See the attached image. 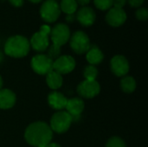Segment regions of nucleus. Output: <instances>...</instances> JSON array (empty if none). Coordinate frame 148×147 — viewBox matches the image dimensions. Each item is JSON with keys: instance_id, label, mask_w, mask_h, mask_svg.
Masks as SVG:
<instances>
[{"instance_id": "obj_27", "label": "nucleus", "mask_w": 148, "mask_h": 147, "mask_svg": "<svg viewBox=\"0 0 148 147\" xmlns=\"http://www.w3.org/2000/svg\"><path fill=\"white\" fill-rule=\"evenodd\" d=\"M145 0H127L129 5L133 8H140L143 3H144Z\"/></svg>"}, {"instance_id": "obj_24", "label": "nucleus", "mask_w": 148, "mask_h": 147, "mask_svg": "<svg viewBox=\"0 0 148 147\" xmlns=\"http://www.w3.org/2000/svg\"><path fill=\"white\" fill-rule=\"evenodd\" d=\"M61 54V48L60 47H57V46H55V45H51L49 48V50H48V56L54 60V59H57L58 56L60 55Z\"/></svg>"}, {"instance_id": "obj_13", "label": "nucleus", "mask_w": 148, "mask_h": 147, "mask_svg": "<svg viewBox=\"0 0 148 147\" xmlns=\"http://www.w3.org/2000/svg\"><path fill=\"white\" fill-rule=\"evenodd\" d=\"M112 72L119 77L125 76L129 71V63L123 55H115L111 60Z\"/></svg>"}, {"instance_id": "obj_35", "label": "nucleus", "mask_w": 148, "mask_h": 147, "mask_svg": "<svg viewBox=\"0 0 148 147\" xmlns=\"http://www.w3.org/2000/svg\"></svg>"}, {"instance_id": "obj_7", "label": "nucleus", "mask_w": 148, "mask_h": 147, "mask_svg": "<svg viewBox=\"0 0 148 147\" xmlns=\"http://www.w3.org/2000/svg\"><path fill=\"white\" fill-rule=\"evenodd\" d=\"M50 37L53 45L57 47H62L70 38V29L69 26L65 23H60L56 24L50 30Z\"/></svg>"}, {"instance_id": "obj_18", "label": "nucleus", "mask_w": 148, "mask_h": 147, "mask_svg": "<svg viewBox=\"0 0 148 147\" xmlns=\"http://www.w3.org/2000/svg\"><path fill=\"white\" fill-rule=\"evenodd\" d=\"M62 77L60 74L56 73V71L52 70L47 75L46 81L48 86L51 89H58L62 85Z\"/></svg>"}, {"instance_id": "obj_8", "label": "nucleus", "mask_w": 148, "mask_h": 147, "mask_svg": "<svg viewBox=\"0 0 148 147\" xmlns=\"http://www.w3.org/2000/svg\"><path fill=\"white\" fill-rule=\"evenodd\" d=\"M53 62L48 55H36L31 60V67L38 75H48L53 70Z\"/></svg>"}, {"instance_id": "obj_9", "label": "nucleus", "mask_w": 148, "mask_h": 147, "mask_svg": "<svg viewBox=\"0 0 148 147\" xmlns=\"http://www.w3.org/2000/svg\"><path fill=\"white\" fill-rule=\"evenodd\" d=\"M75 61L70 55H62L53 62V70L62 75L69 74L74 70Z\"/></svg>"}, {"instance_id": "obj_31", "label": "nucleus", "mask_w": 148, "mask_h": 147, "mask_svg": "<svg viewBox=\"0 0 148 147\" xmlns=\"http://www.w3.org/2000/svg\"><path fill=\"white\" fill-rule=\"evenodd\" d=\"M45 147H61L58 144H56V143H49Z\"/></svg>"}, {"instance_id": "obj_19", "label": "nucleus", "mask_w": 148, "mask_h": 147, "mask_svg": "<svg viewBox=\"0 0 148 147\" xmlns=\"http://www.w3.org/2000/svg\"><path fill=\"white\" fill-rule=\"evenodd\" d=\"M59 6L61 11L67 15L75 14L78 10V4L75 0H62Z\"/></svg>"}, {"instance_id": "obj_20", "label": "nucleus", "mask_w": 148, "mask_h": 147, "mask_svg": "<svg viewBox=\"0 0 148 147\" xmlns=\"http://www.w3.org/2000/svg\"><path fill=\"white\" fill-rule=\"evenodd\" d=\"M121 86L125 93H133L136 88V81L132 76H125L121 81Z\"/></svg>"}, {"instance_id": "obj_16", "label": "nucleus", "mask_w": 148, "mask_h": 147, "mask_svg": "<svg viewBox=\"0 0 148 147\" xmlns=\"http://www.w3.org/2000/svg\"><path fill=\"white\" fill-rule=\"evenodd\" d=\"M16 103V94L9 89L0 90V108H11Z\"/></svg>"}, {"instance_id": "obj_10", "label": "nucleus", "mask_w": 148, "mask_h": 147, "mask_svg": "<svg viewBox=\"0 0 148 147\" xmlns=\"http://www.w3.org/2000/svg\"><path fill=\"white\" fill-rule=\"evenodd\" d=\"M101 88L100 84L96 81H88L85 80L79 84L77 87L78 94L87 99H91L95 97L100 93Z\"/></svg>"}, {"instance_id": "obj_28", "label": "nucleus", "mask_w": 148, "mask_h": 147, "mask_svg": "<svg viewBox=\"0 0 148 147\" xmlns=\"http://www.w3.org/2000/svg\"><path fill=\"white\" fill-rule=\"evenodd\" d=\"M9 2L12 6L18 8V7L23 6V4L24 3V0H9Z\"/></svg>"}, {"instance_id": "obj_5", "label": "nucleus", "mask_w": 148, "mask_h": 147, "mask_svg": "<svg viewBox=\"0 0 148 147\" xmlns=\"http://www.w3.org/2000/svg\"><path fill=\"white\" fill-rule=\"evenodd\" d=\"M73 120L69 113L65 111L56 113L50 120V128L52 132L57 133H63L67 132L72 123Z\"/></svg>"}, {"instance_id": "obj_25", "label": "nucleus", "mask_w": 148, "mask_h": 147, "mask_svg": "<svg viewBox=\"0 0 148 147\" xmlns=\"http://www.w3.org/2000/svg\"><path fill=\"white\" fill-rule=\"evenodd\" d=\"M136 18L140 21H146L148 18V10L147 8H139L135 12Z\"/></svg>"}, {"instance_id": "obj_4", "label": "nucleus", "mask_w": 148, "mask_h": 147, "mask_svg": "<svg viewBox=\"0 0 148 147\" xmlns=\"http://www.w3.org/2000/svg\"><path fill=\"white\" fill-rule=\"evenodd\" d=\"M59 3L56 0H45L40 7V16L43 21L51 23H55L61 15Z\"/></svg>"}, {"instance_id": "obj_6", "label": "nucleus", "mask_w": 148, "mask_h": 147, "mask_svg": "<svg viewBox=\"0 0 148 147\" xmlns=\"http://www.w3.org/2000/svg\"><path fill=\"white\" fill-rule=\"evenodd\" d=\"M69 43L71 49L76 54H84L87 53L89 49L91 44L88 35L82 31H75L69 38Z\"/></svg>"}, {"instance_id": "obj_14", "label": "nucleus", "mask_w": 148, "mask_h": 147, "mask_svg": "<svg viewBox=\"0 0 148 147\" xmlns=\"http://www.w3.org/2000/svg\"><path fill=\"white\" fill-rule=\"evenodd\" d=\"M65 108L67 109V113H69L72 117V120H75L79 118L83 112L84 102L80 98H72L68 100Z\"/></svg>"}, {"instance_id": "obj_29", "label": "nucleus", "mask_w": 148, "mask_h": 147, "mask_svg": "<svg viewBox=\"0 0 148 147\" xmlns=\"http://www.w3.org/2000/svg\"><path fill=\"white\" fill-rule=\"evenodd\" d=\"M75 1H76V3H77L78 5H81L82 7L87 6L90 3V0H75Z\"/></svg>"}, {"instance_id": "obj_21", "label": "nucleus", "mask_w": 148, "mask_h": 147, "mask_svg": "<svg viewBox=\"0 0 148 147\" xmlns=\"http://www.w3.org/2000/svg\"><path fill=\"white\" fill-rule=\"evenodd\" d=\"M97 75L98 71L96 68L93 65H88L84 69V77L88 81H95Z\"/></svg>"}, {"instance_id": "obj_3", "label": "nucleus", "mask_w": 148, "mask_h": 147, "mask_svg": "<svg viewBox=\"0 0 148 147\" xmlns=\"http://www.w3.org/2000/svg\"><path fill=\"white\" fill-rule=\"evenodd\" d=\"M51 28L49 25H42L40 30L36 32L31 39L29 44L33 48L34 50L37 52H43L49 46V36L50 34Z\"/></svg>"}, {"instance_id": "obj_23", "label": "nucleus", "mask_w": 148, "mask_h": 147, "mask_svg": "<svg viewBox=\"0 0 148 147\" xmlns=\"http://www.w3.org/2000/svg\"><path fill=\"white\" fill-rule=\"evenodd\" d=\"M106 147H126V144L121 138L113 137L108 141Z\"/></svg>"}, {"instance_id": "obj_32", "label": "nucleus", "mask_w": 148, "mask_h": 147, "mask_svg": "<svg viewBox=\"0 0 148 147\" xmlns=\"http://www.w3.org/2000/svg\"><path fill=\"white\" fill-rule=\"evenodd\" d=\"M29 1H30V2L33 3H40L41 1H42V0H29Z\"/></svg>"}, {"instance_id": "obj_22", "label": "nucleus", "mask_w": 148, "mask_h": 147, "mask_svg": "<svg viewBox=\"0 0 148 147\" xmlns=\"http://www.w3.org/2000/svg\"><path fill=\"white\" fill-rule=\"evenodd\" d=\"M95 6L101 10H108L113 6V0H94Z\"/></svg>"}, {"instance_id": "obj_34", "label": "nucleus", "mask_w": 148, "mask_h": 147, "mask_svg": "<svg viewBox=\"0 0 148 147\" xmlns=\"http://www.w3.org/2000/svg\"><path fill=\"white\" fill-rule=\"evenodd\" d=\"M2 87H3V80H2V78L0 76V90L2 89Z\"/></svg>"}, {"instance_id": "obj_33", "label": "nucleus", "mask_w": 148, "mask_h": 147, "mask_svg": "<svg viewBox=\"0 0 148 147\" xmlns=\"http://www.w3.org/2000/svg\"><path fill=\"white\" fill-rule=\"evenodd\" d=\"M3 53L0 51V63L3 62Z\"/></svg>"}, {"instance_id": "obj_15", "label": "nucleus", "mask_w": 148, "mask_h": 147, "mask_svg": "<svg viewBox=\"0 0 148 147\" xmlns=\"http://www.w3.org/2000/svg\"><path fill=\"white\" fill-rule=\"evenodd\" d=\"M48 101L52 108L56 110H62L66 107L68 100L62 94L54 91L49 94Z\"/></svg>"}, {"instance_id": "obj_26", "label": "nucleus", "mask_w": 148, "mask_h": 147, "mask_svg": "<svg viewBox=\"0 0 148 147\" xmlns=\"http://www.w3.org/2000/svg\"><path fill=\"white\" fill-rule=\"evenodd\" d=\"M127 0H113V6L114 8L123 9V7L126 5Z\"/></svg>"}, {"instance_id": "obj_17", "label": "nucleus", "mask_w": 148, "mask_h": 147, "mask_svg": "<svg viewBox=\"0 0 148 147\" xmlns=\"http://www.w3.org/2000/svg\"><path fill=\"white\" fill-rule=\"evenodd\" d=\"M87 61L90 63V65H96L102 62L104 55L101 50L95 45H91L89 49L87 52L86 55Z\"/></svg>"}, {"instance_id": "obj_2", "label": "nucleus", "mask_w": 148, "mask_h": 147, "mask_svg": "<svg viewBox=\"0 0 148 147\" xmlns=\"http://www.w3.org/2000/svg\"><path fill=\"white\" fill-rule=\"evenodd\" d=\"M30 49L29 41L23 36H13L7 39L4 44V53L14 58L24 57Z\"/></svg>"}, {"instance_id": "obj_30", "label": "nucleus", "mask_w": 148, "mask_h": 147, "mask_svg": "<svg viewBox=\"0 0 148 147\" xmlns=\"http://www.w3.org/2000/svg\"><path fill=\"white\" fill-rule=\"evenodd\" d=\"M75 19V14H70V15H67L66 16V21L69 22V23H72L74 22Z\"/></svg>"}, {"instance_id": "obj_11", "label": "nucleus", "mask_w": 148, "mask_h": 147, "mask_svg": "<svg viewBox=\"0 0 148 147\" xmlns=\"http://www.w3.org/2000/svg\"><path fill=\"white\" fill-rule=\"evenodd\" d=\"M127 13L123 9L114 7L109 9L106 15V21L112 27H120L123 25L127 21Z\"/></svg>"}, {"instance_id": "obj_1", "label": "nucleus", "mask_w": 148, "mask_h": 147, "mask_svg": "<svg viewBox=\"0 0 148 147\" xmlns=\"http://www.w3.org/2000/svg\"><path fill=\"white\" fill-rule=\"evenodd\" d=\"M24 137L26 141L33 146H45L50 143L53 132L46 123L38 121L30 124L26 128Z\"/></svg>"}, {"instance_id": "obj_12", "label": "nucleus", "mask_w": 148, "mask_h": 147, "mask_svg": "<svg viewBox=\"0 0 148 147\" xmlns=\"http://www.w3.org/2000/svg\"><path fill=\"white\" fill-rule=\"evenodd\" d=\"M96 18V14L95 10L88 6L82 7L77 10L75 19L84 27H89L94 24Z\"/></svg>"}]
</instances>
